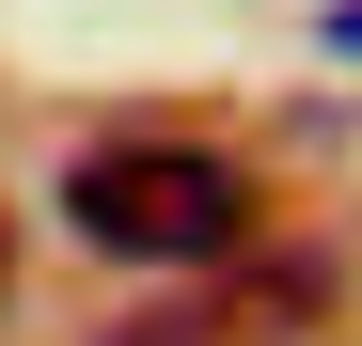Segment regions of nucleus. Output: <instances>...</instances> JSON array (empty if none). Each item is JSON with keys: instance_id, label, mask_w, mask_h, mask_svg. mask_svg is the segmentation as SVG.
Listing matches in <instances>:
<instances>
[{"instance_id": "f257e3e1", "label": "nucleus", "mask_w": 362, "mask_h": 346, "mask_svg": "<svg viewBox=\"0 0 362 346\" xmlns=\"http://www.w3.org/2000/svg\"><path fill=\"white\" fill-rule=\"evenodd\" d=\"M64 220L127 268H221V252H252V173L221 142H95L64 173Z\"/></svg>"}, {"instance_id": "f03ea898", "label": "nucleus", "mask_w": 362, "mask_h": 346, "mask_svg": "<svg viewBox=\"0 0 362 346\" xmlns=\"http://www.w3.org/2000/svg\"><path fill=\"white\" fill-rule=\"evenodd\" d=\"M221 330H236V315H189V299H173V315H142L127 346H221Z\"/></svg>"}, {"instance_id": "7ed1b4c3", "label": "nucleus", "mask_w": 362, "mask_h": 346, "mask_svg": "<svg viewBox=\"0 0 362 346\" xmlns=\"http://www.w3.org/2000/svg\"><path fill=\"white\" fill-rule=\"evenodd\" d=\"M331 47H346V64H362V0H331Z\"/></svg>"}, {"instance_id": "20e7f679", "label": "nucleus", "mask_w": 362, "mask_h": 346, "mask_svg": "<svg viewBox=\"0 0 362 346\" xmlns=\"http://www.w3.org/2000/svg\"><path fill=\"white\" fill-rule=\"evenodd\" d=\"M0 283H16V237H0Z\"/></svg>"}]
</instances>
